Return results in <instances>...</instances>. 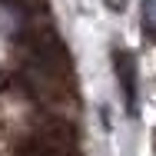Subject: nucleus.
<instances>
[{
	"label": "nucleus",
	"mask_w": 156,
	"mask_h": 156,
	"mask_svg": "<svg viewBox=\"0 0 156 156\" xmlns=\"http://www.w3.org/2000/svg\"><path fill=\"white\" fill-rule=\"evenodd\" d=\"M7 10H17V13H40L47 7V0H0Z\"/></svg>",
	"instance_id": "f03ea898"
},
{
	"label": "nucleus",
	"mask_w": 156,
	"mask_h": 156,
	"mask_svg": "<svg viewBox=\"0 0 156 156\" xmlns=\"http://www.w3.org/2000/svg\"><path fill=\"white\" fill-rule=\"evenodd\" d=\"M106 7H110L113 13H123V10H126V0H106Z\"/></svg>",
	"instance_id": "20e7f679"
},
{
	"label": "nucleus",
	"mask_w": 156,
	"mask_h": 156,
	"mask_svg": "<svg viewBox=\"0 0 156 156\" xmlns=\"http://www.w3.org/2000/svg\"><path fill=\"white\" fill-rule=\"evenodd\" d=\"M116 80H120V90L129 110H136V60L129 53H116Z\"/></svg>",
	"instance_id": "f257e3e1"
},
{
	"label": "nucleus",
	"mask_w": 156,
	"mask_h": 156,
	"mask_svg": "<svg viewBox=\"0 0 156 156\" xmlns=\"http://www.w3.org/2000/svg\"><path fill=\"white\" fill-rule=\"evenodd\" d=\"M143 30L156 40V0H143Z\"/></svg>",
	"instance_id": "7ed1b4c3"
}]
</instances>
